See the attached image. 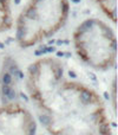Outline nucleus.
<instances>
[{"label": "nucleus", "mask_w": 118, "mask_h": 135, "mask_svg": "<svg viewBox=\"0 0 118 135\" xmlns=\"http://www.w3.org/2000/svg\"><path fill=\"white\" fill-rule=\"evenodd\" d=\"M32 101L51 135H112L100 97L86 85L63 78Z\"/></svg>", "instance_id": "obj_1"}, {"label": "nucleus", "mask_w": 118, "mask_h": 135, "mask_svg": "<svg viewBox=\"0 0 118 135\" xmlns=\"http://www.w3.org/2000/svg\"><path fill=\"white\" fill-rule=\"evenodd\" d=\"M69 14L67 0H30L17 20V42L30 47L54 35Z\"/></svg>", "instance_id": "obj_2"}, {"label": "nucleus", "mask_w": 118, "mask_h": 135, "mask_svg": "<svg viewBox=\"0 0 118 135\" xmlns=\"http://www.w3.org/2000/svg\"><path fill=\"white\" fill-rule=\"evenodd\" d=\"M76 51L84 63L97 70H106L114 65L117 42L114 33L104 21L87 19L73 35Z\"/></svg>", "instance_id": "obj_3"}, {"label": "nucleus", "mask_w": 118, "mask_h": 135, "mask_svg": "<svg viewBox=\"0 0 118 135\" xmlns=\"http://www.w3.org/2000/svg\"><path fill=\"white\" fill-rule=\"evenodd\" d=\"M35 121L27 109L18 103L0 107V135H34Z\"/></svg>", "instance_id": "obj_4"}, {"label": "nucleus", "mask_w": 118, "mask_h": 135, "mask_svg": "<svg viewBox=\"0 0 118 135\" xmlns=\"http://www.w3.org/2000/svg\"><path fill=\"white\" fill-rule=\"evenodd\" d=\"M12 25L10 0H0V32L8 30Z\"/></svg>", "instance_id": "obj_5"}, {"label": "nucleus", "mask_w": 118, "mask_h": 135, "mask_svg": "<svg viewBox=\"0 0 118 135\" xmlns=\"http://www.w3.org/2000/svg\"><path fill=\"white\" fill-rule=\"evenodd\" d=\"M102 11L109 17L112 21H116V14H117V0H94Z\"/></svg>", "instance_id": "obj_6"}]
</instances>
